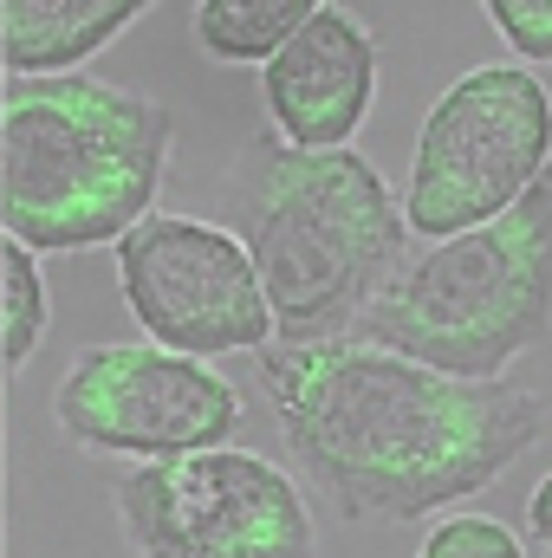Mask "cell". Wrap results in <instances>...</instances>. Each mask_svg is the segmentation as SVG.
I'll return each instance as SVG.
<instances>
[{
	"label": "cell",
	"instance_id": "4fadbf2b",
	"mask_svg": "<svg viewBox=\"0 0 552 558\" xmlns=\"http://www.w3.org/2000/svg\"><path fill=\"white\" fill-rule=\"evenodd\" d=\"M416 558H527V546L501 520H488V513H442L422 533Z\"/></svg>",
	"mask_w": 552,
	"mask_h": 558
},
{
	"label": "cell",
	"instance_id": "5bb4252c",
	"mask_svg": "<svg viewBox=\"0 0 552 558\" xmlns=\"http://www.w3.org/2000/svg\"><path fill=\"white\" fill-rule=\"evenodd\" d=\"M481 13L514 46V59L552 65V0H481Z\"/></svg>",
	"mask_w": 552,
	"mask_h": 558
},
{
	"label": "cell",
	"instance_id": "277c9868",
	"mask_svg": "<svg viewBox=\"0 0 552 558\" xmlns=\"http://www.w3.org/2000/svg\"><path fill=\"white\" fill-rule=\"evenodd\" d=\"M552 331V175L507 215L429 241L364 305L358 338L455 377H501Z\"/></svg>",
	"mask_w": 552,
	"mask_h": 558
},
{
	"label": "cell",
	"instance_id": "7c38bea8",
	"mask_svg": "<svg viewBox=\"0 0 552 558\" xmlns=\"http://www.w3.org/2000/svg\"><path fill=\"white\" fill-rule=\"evenodd\" d=\"M46 344V279L39 254L13 234H0V377H13Z\"/></svg>",
	"mask_w": 552,
	"mask_h": 558
},
{
	"label": "cell",
	"instance_id": "ba28073f",
	"mask_svg": "<svg viewBox=\"0 0 552 558\" xmlns=\"http://www.w3.org/2000/svg\"><path fill=\"white\" fill-rule=\"evenodd\" d=\"M52 416L79 448L163 461L228 441L241 422V397L221 371H208V357L169 351L156 338H124L85 351L59 377Z\"/></svg>",
	"mask_w": 552,
	"mask_h": 558
},
{
	"label": "cell",
	"instance_id": "52a82bcc",
	"mask_svg": "<svg viewBox=\"0 0 552 558\" xmlns=\"http://www.w3.org/2000/svg\"><path fill=\"white\" fill-rule=\"evenodd\" d=\"M118 286L137 325L189 357L267 351L279 338L248 241L195 215H143L118 241Z\"/></svg>",
	"mask_w": 552,
	"mask_h": 558
},
{
	"label": "cell",
	"instance_id": "9a60e30c",
	"mask_svg": "<svg viewBox=\"0 0 552 558\" xmlns=\"http://www.w3.org/2000/svg\"><path fill=\"white\" fill-rule=\"evenodd\" d=\"M527 533H533V539L552 553V474L533 487V494H527Z\"/></svg>",
	"mask_w": 552,
	"mask_h": 558
},
{
	"label": "cell",
	"instance_id": "8fae6325",
	"mask_svg": "<svg viewBox=\"0 0 552 558\" xmlns=\"http://www.w3.org/2000/svg\"><path fill=\"white\" fill-rule=\"evenodd\" d=\"M325 0H195V46L221 65H267Z\"/></svg>",
	"mask_w": 552,
	"mask_h": 558
},
{
	"label": "cell",
	"instance_id": "3957f363",
	"mask_svg": "<svg viewBox=\"0 0 552 558\" xmlns=\"http://www.w3.org/2000/svg\"><path fill=\"white\" fill-rule=\"evenodd\" d=\"M248 254L267 286L274 325L286 344L358 331L364 305L404 267V202H391L384 175L358 149H248Z\"/></svg>",
	"mask_w": 552,
	"mask_h": 558
},
{
	"label": "cell",
	"instance_id": "6da1fadb",
	"mask_svg": "<svg viewBox=\"0 0 552 558\" xmlns=\"http://www.w3.org/2000/svg\"><path fill=\"white\" fill-rule=\"evenodd\" d=\"M261 384L312 487L351 520H422L514 468L547 403L507 377H455L358 331L267 344Z\"/></svg>",
	"mask_w": 552,
	"mask_h": 558
},
{
	"label": "cell",
	"instance_id": "7a4b0ae2",
	"mask_svg": "<svg viewBox=\"0 0 552 558\" xmlns=\"http://www.w3.org/2000/svg\"><path fill=\"white\" fill-rule=\"evenodd\" d=\"M176 118L92 72L0 78V234L33 254L118 247L156 202Z\"/></svg>",
	"mask_w": 552,
	"mask_h": 558
},
{
	"label": "cell",
	"instance_id": "5b68a950",
	"mask_svg": "<svg viewBox=\"0 0 552 558\" xmlns=\"http://www.w3.org/2000/svg\"><path fill=\"white\" fill-rule=\"evenodd\" d=\"M552 162V92L527 65L461 72L422 118L404 221L422 241L507 215Z\"/></svg>",
	"mask_w": 552,
	"mask_h": 558
},
{
	"label": "cell",
	"instance_id": "8992f818",
	"mask_svg": "<svg viewBox=\"0 0 552 558\" xmlns=\"http://www.w3.org/2000/svg\"><path fill=\"white\" fill-rule=\"evenodd\" d=\"M118 526L143 558H319L299 481L228 441L131 468Z\"/></svg>",
	"mask_w": 552,
	"mask_h": 558
},
{
	"label": "cell",
	"instance_id": "9c48e42d",
	"mask_svg": "<svg viewBox=\"0 0 552 558\" xmlns=\"http://www.w3.org/2000/svg\"><path fill=\"white\" fill-rule=\"evenodd\" d=\"M377 92V39L351 7H319L261 65L274 137L292 149H351Z\"/></svg>",
	"mask_w": 552,
	"mask_h": 558
},
{
	"label": "cell",
	"instance_id": "30bf717a",
	"mask_svg": "<svg viewBox=\"0 0 552 558\" xmlns=\"http://www.w3.org/2000/svg\"><path fill=\"white\" fill-rule=\"evenodd\" d=\"M149 0H0V78L79 72Z\"/></svg>",
	"mask_w": 552,
	"mask_h": 558
}]
</instances>
